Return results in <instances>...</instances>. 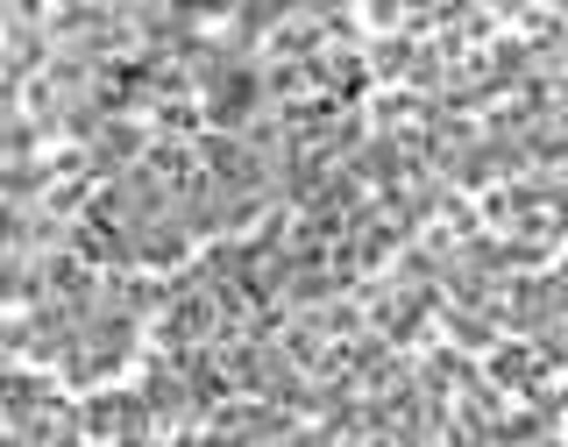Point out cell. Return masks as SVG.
Wrapping results in <instances>:
<instances>
[{
  "label": "cell",
  "mask_w": 568,
  "mask_h": 447,
  "mask_svg": "<svg viewBox=\"0 0 568 447\" xmlns=\"http://www.w3.org/2000/svg\"><path fill=\"white\" fill-rule=\"evenodd\" d=\"M192 248H200V242H192V227H185V213H178V206L135 227V263H142V271H156V277L185 271V263H192Z\"/></svg>",
  "instance_id": "obj_1"
},
{
  "label": "cell",
  "mask_w": 568,
  "mask_h": 447,
  "mask_svg": "<svg viewBox=\"0 0 568 447\" xmlns=\"http://www.w3.org/2000/svg\"><path fill=\"white\" fill-rule=\"evenodd\" d=\"M434 319H440V342L462 348V355H490L497 342H505V327H497L490 313H469V306H440Z\"/></svg>",
  "instance_id": "obj_2"
}]
</instances>
